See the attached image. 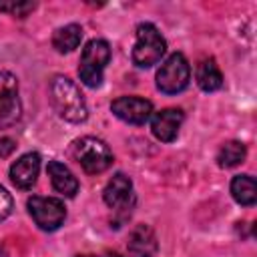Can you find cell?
Masks as SVG:
<instances>
[{"label":"cell","instance_id":"cell-1","mask_svg":"<svg viewBox=\"0 0 257 257\" xmlns=\"http://www.w3.org/2000/svg\"><path fill=\"white\" fill-rule=\"evenodd\" d=\"M50 100L60 118L68 122H82L88 116L86 100L80 88L66 76H54L50 80Z\"/></svg>","mask_w":257,"mask_h":257},{"label":"cell","instance_id":"cell-2","mask_svg":"<svg viewBox=\"0 0 257 257\" xmlns=\"http://www.w3.org/2000/svg\"><path fill=\"white\" fill-rule=\"evenodd\" d=\"M167 50V42L157 30L155 24L143 22L137 26V40L133 48V62L141 68H149L157 64Z\"/></svg>","mask_w":257,"mask_h":257},{"label":"cell","instance_id":"cell-3","mask_svg":"<svg viewBox=\"0 0 257 257\" xmlns=\"http://www.w3.org/2000/svg\"><path fill=\"white\" fill-rule=\"evenodd\" d=\"M72 155L76 163L88 173L98 175L112 165V153L108 145L94 137H82L72 143Z\"/></svg>","mask_w":257,"mask_h":257},{"label":"cell","instance_id":"cell-4","mask_svg":"<svg viewBox=\"0 0 257 257\" xmlns=\"http://www.w3.org/2000/svg\"><path fill=\"white\" fill-rule=\"evenodd\" d=\"M110 60V46L106 40H90L86 42V46L82 48V56H80V66H78V76L80 80L90 86L96 88L102 82V70Z\"/></svg>","mask_w":257,"mask_h":257},{"label":"cell","instance_id":"cell-5","mask_svg":"<svg viewBox=\"0 0 257 257\" xmlns=\"http://www.w3.org/2000/svg\"><path fill=\"white\" fill-rule=\"evenodd\" d=\"M191 66L181 52L171 54L157 70V88L165 94H177L189 86Z\"/></svg>","mask_w":257,"mask_h":257},{"label":"cell","instance_id":"cell-6","mask_svg":"<svg viewBox=\"0 0 257 257\" xmlns=\"http://www.w3.org/2000/svg\"><path fill=\"white\" fill-rule=\"evenodd\" d=\"M28 211L34 219V223L42 231H54L64 223L66 209L60 199L54 197H30L28 199Z\"/></svg>","mask_w":257,"mask_h":257},{"label":"cell","instance_id":"cell-7","mask_svg":"<svg viewBox=\"0 0 257 257\" xmlns=\"http://www.w3.org/2000/svg\"><path fill=\"white\" fill-rule=\"evenodd\" d=\"M22 112L18 98V80L10 72H0V128L12 126Z\"/></svg>","mask_w":257,"mask_h":257},{"label":"cell","instance_id":"cell-8","mask_svg":"<svg viewBox=\"0 0 257 257\" xmlns=\"http://www.w3.org/2000/svg\"><path fill=\"white\" fill-rule=\"evenodd\" d=\"M110 110L124 122L131 124H145L153 112V104L147 98L141 96H120L112 100Z\"/></svg>","mask_w":257,"mask_h":257},{"label":"cell","instance_id":"cell-9","mask_svg":"<svg viewBox=\"0 0 257 257\" xmlns=\"http://www.w3.org/2000/svg\"><path fill=\"white\" fill-rule=\"evenodd\" d=\"M102 197H104V203L112 211H116V213H122V211L126 213V209L131 211V205H133V199H135L133 197V183H131V179L126 175H122V173H116L106 183Z\"/></svg>","mask_w":257,"mask_h":257},{"label":"cell","instance_id":"cell-10","mask_svg":"<svg viewBox=\"0 0 257 257\" xmlns=\"http://www.w3.org/2000/svg\"><path fill=\"white\" fill-rule=\"evenodd\" d=\"M181 122H183V110H179V108H163V110L153 114L151 131L159 141L171 143L179 135Z\"/></svg>","mask_w":257,"mask_h":257},{"label":"cell","instance_id":"cell-11","mask_svg":"<svg viewBox=\"0 0 257 257\" xmlns=\"http://www.w3.org/2000/svg\"><path fill=\"white\" fill-rule=\"evenodd\" d=\"M40 171V157L36 153H26L10 167V181L18 189H30L36 183Z\"/></svg>","mask_w":257,"mask_h":257},{"label":"cell","instance_id":"cell-12","mask_svg":"<svg viewBox=\"0 0 257 257\" xmlns=\"http://www.w3.org/2000/svg\"><path fill=\"white\" fill-rule=\"evenodd\" d=\"M128 249L137 257H155L159 251L157 237L149 225H137L128 235Z\"/></svg>","mask_w":257,"mask_h":257},{"label":"cell","instance_id":"cell-13","mask_svg":"<svg viewBox=\"0 0 257 257\" xmlns=\"http://www.w3.org/2000/svg\"><path fill=\"white\" fill-rule=\"evenodd\" d=\"M46 171H48V177L52 181V187L58 193H62L64 197H74L76 195L78 181H76V177L70 173V169L66 165H62L58 161H50L48 167H46Z\"/></svg>","mask_w":257,"mask_h":257},{"label":"cell","instance_id":"cell-14","mask_svg":"<svg viewBox=\"0 0 257 257\" xmlns=\"http://www.w3.org/2000/svg\"><path fill=\"white\" fill-rule=\"evenodd\" d=\"M197 84L205 90V92H213V90H219L221 84H223V76H221V70L219 66L215 64L213 58H205L197 64Z\"/></svg>","mask_w":257,"mask_h":257},{"label":"cell","instance_id":"cell-15","mask_svg":"<svg viewBox=\"0 0 257 257\" xmlns=\"http://www.w3.org/2000/svg\"><path fill=\"white\" fill-rule=\"evenodd\" d=\"M231 195L239 205L251 207L257 201V191H255V179L251 175H237L231 181Z\"/></svg>","mask_w":257,"mask_h":257},{"label":"cell","instance_id":"cell-16","mask_svg":"<svg viewBox=\"0 0 257 257\" xmlns=\"http://www.w3.org/2000/svg\"><path fill=\"white\" fill-rule=\"evenodd\" d=\"M82 40V28L78 24H66L62 28H58L52 34V46L58 52H70L74 50Z\"/></svg>","mask_w":257,"mask_h":257},{"label":"cell","instance_id":"cell-17","mask_svg":"<svg viewBox=\"0 0 257 257\" xmlns=\"http://www.w3.org/2000/svg\"><path fill=\"white\" fill-rule=\"evenodd\" d=\"M245 157H247L245 145L239 143V141H229V143H225V145L219 149V153H217V163H219V167H223V169H231V167L241 165V163L245 161Z\"/></svg>","mask_w":257,"mask_h":257},{"label":"cell","instance_id":"cell-18","mask_svg":"<svg viewBox=\"0 0 257 257\" xmlns=\"http://www.w3.org/2000/svg\"><path fill=\"white\" fill-rule=\"evenodd\" d=\"M34 8H36V2H0V10L2 12H10V14L18 16V18H24Z\"/></svg>","mask_w":257,"mask_h":257},{"label":"cell","instance_id":"cell-19","mask_svg":"<svg viewBox=\"0 0 257 257\" xmlns=\"http://www.w3.org/2000/svg\"><path fill=\"white\" fill-rule=\"evenodd\" d=\"M10 213H12V197L4 187H0V221L6 219Z\"/></svg>","mask_w":257,"mask_h":257},{"label":"cell","instance_id":"cell-20","mask_svg":"<svg viewBox=\"0 0 257 257\" xmlns=\"http://www.w3.org/2000/svg\"><path fill=\"white\" fill-rule=\"evenodd\" d=\"M16 149V141L10 137H0V159H6L14 153Z\"/></svg>","mask_w":257,"mask_h":257},{"label":"cell","instance_id":"cell-21","mask_svg":"<svg viewBox=\"0 0 257 257\" xmlns=\"http://www.w3.org/2000/svg\"><path fill=\"white\" fill-rule=\"evenodd\" d=\"M108 257H122V255H118V253H110Z\"/></svg>","mask_w":257,"mask_h":257},{"label":"cell","instance_id":"cell-22","mask_svg":"<svg viewBox=\"0 0 257 257\" xmlns=\"http://www.w3.org/2000/svg\"><path fill=\"white\" fill-rule=\"evenodd\" d=\"M78 257H96V255H78Z\"/></svg>","mask_w":257,"mask_h":257}]
</instances>
